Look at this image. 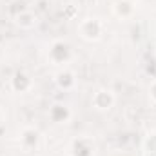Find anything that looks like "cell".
Wrapping results in <instances>:
<instances>
[{"instance_id":"cell-2","label":"cell","mask_w":156,"mask_h":156,"mask_svg":"<svg viewBox=\"0 0 156 156\" xmlns=\"http://www.w3.org/2000/svg\"><path fill=\"white\" fill-rule=\"evenodd\" d=\"M149 94H151V98H153V102L156 104V82L153 83V87H151V93H149Z\"/></svg>"},{"instance_id":"cell-1","label":"cell","mask_w":156,"mask_h":156,"mask_svg":"<svg viewBox=\"0 0 156 156\" xmlns=\"http://www.w3.org/2000/svg\"><path fill=\"white\" fill-rule=\"evenodd\" d=\"M80 31H85V33H82L83 38L96 40V38H100V35H102V26L96 22V18H87V20L80 26Z\"/></svg>"}]
</instances>
